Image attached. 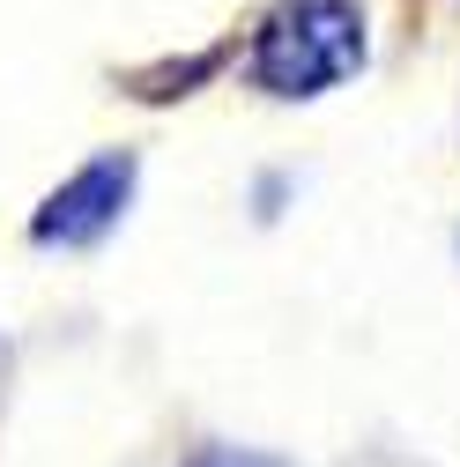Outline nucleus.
Listing matches in <instances>:
<instances>
[{
  "label": "nucleus",
  "instance_id": "obj_3",
  "mask_svg": "<svg viewBox=\"0 0 460 467\" xmlns=\"http://www.w3.org/2000/svg\"><path fill=\"white\" fill-rule=\"evenodd\" d=\"M186 467H282V460H267V452H238V445H208V452H193Z\"/></svg>",
  "mask_w": 460,
  "mask_h": 467
},
{
  "label": "nucleus",
  "instance_id": "obj_1",
  "mask_svg": "<svg viewBox=\"0 0 460 467\" xmlns=\"http://www.w3.org/2000/svg\"><path fill=\"white\" fill-rule=\"evenodd\" d=\"M364 67V23L341 0H298L275 8L260 45H253V82L267 97H319L341 75Z\"/></svg>",
  "mask_w": 460,
  "mask_h": 467
},
{
  "label": "nucleus",
  "instance_id": "obj_2",
  "mask_svg": "<svg viewBox=\"0 0 460 467\" xmlns=\"http://www.w3.org/2000/svg\"><path fill=\"white\" fill-rule=\"evenodd\" d=\"M127 193H134V156H97L37 208V238L45 245H89V238H104L120 223Z\"/></svg>",
  "mask_w": 460,
  "mask_h": 467
}]
</instances>
